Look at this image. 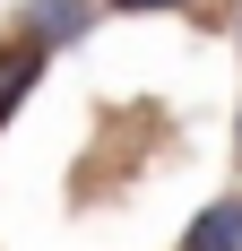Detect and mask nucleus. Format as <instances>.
Listing matches in <instances>:
<instances>
[{
	"instance_id": "obj_1",
	"label": "nucleus",
	"mask_w": 242,
	"mask_h": 251,
	"mask_svg": "<svg viewBox=\"0 0 242 251\" xmlns=\"http://www.w3.org/2000/svg\"><path fill=\"white\" fill-rule=\"evenodd\" d=\"M52 61H61V52H52L44 35H26L18 18L0 26V130H9V122L26 113V96L44 87V70H52Z\"/></svg>"
},
{
	"instance_id": "obj_2",
	"label": "nucleus",
	"mask_w": 242,
	"mask_h": 251,
	"mask_svg": "<svg viewBox=\"0 0 242 251\" xmlns=\"http://www.w3.org/2000/svg\"><path fill=\"white\" fill-rule=\"evenodd\" d=\"M18 26L44 35L52 52H78V44L104 26V0H18Z\"/></svg>"
},
{
	"instance_id": "obj_3",
	"label": "nucleus",
	"mask_w": 242,
	"mask_h": 251,
	"mask_svg": "<svg viewBox=\"0 0 242 251\" xmlns=\"http://www.w3.org/2000/svg\"><path fill=\"white\" fill-rule=\"evenodd\" d=\"M173 251H242V182L217 191V200H199L191 226L173 234Z\"/></svg>"
},
{
	"instance_id": "obj_4",
	"label": "nucleus",
	"mask_w": 242,
	"mask_h": 251,
	"mask_svg": "<svg viewBox=\"0 0 242 251\" xmlns=\"http://www.w3.org/2000/svg\"><path fill=\"white\" fill-rule=\"evenodd\" d=\"M199 0H104V18H191Z\"/></svg>"
},
{
	"instance_id": "obj_5",
	"label": "nucleus",
	"mask_w": 242,
	"mask_h": 251,
	"mask_svg": "<svg viewBox=\"0 0 242 251\" xmlns=\"http://www.w3.org/2000/svg\"><path fill=\"white\" fill-rule=\"evenodd\" d=\"M234 156H242V104H234Z\"/></svg>"
},
{
	"instance_id": "obj_6",
	"label": "nucleus",
	"mask_w": 242,
	"mask_h": 251,
	"mask_svg": "<svg viewBox=\"0 0 242 251\" xmlns=\"http://www.w3.org/2000/svg\"><path fill=\"white\" fill-rule=\"evenodd\" d=\"M234 61H242V9H234Z\"/></svg>"
}]
</instances>
